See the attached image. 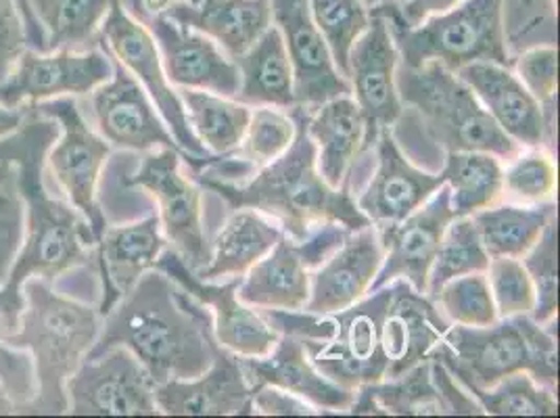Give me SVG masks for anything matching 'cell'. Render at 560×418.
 Returning <instances> with one entry per match:
<instances>
[{
    "label": "cell",
    "instance_id": "obj_55",
    "mask_svg": "<svg viewBox=\"0 0 560 418\" xmlns=\"http://www.w3.org/2000/svg\"><path fill=\"white\" fill-rule=\"evenodd\" d=\"M521 2H523V4H525V7H532V4H534V2H536V0H521Z\"/></svg>",
    "mask_w": 560,
    "mask_h": 418
},
{
    "label": "cell",
    "instance_id": "obj_28",
    "mask_svg": "<svg viewBox=\"0 0 560 418\" xmlns=\"http://www.w3.org/2000/svg\"><path fill=\"white\" fill-rule=\"evenodd\" d=\"M164 15L206 34L231 59L245 53L272 25L270 0H178Z\"/></svg>",
    "mask_w": 560,
    "mask_h": 418
},
{
    "label": "cell",
    "instance_id": "obj_37",
    "mask_svg": "<svg viewBox=\"0 0 560 418\" xmlns=\"http://www.w3.org/2000/svg\"><path fill=\"white\" fill-rule=\"evenodd\" d=\"M467 392L490 417H559L557 390L541 385L529 372H514L491 387Z\"/></svg>",
    "mask_w": 560,
    "mask_h": 418
},
{
    "label": "cell",
    "instance_id": "obj_50",
    "mask_svg": "<svg viewBox=\"0 0 560 418\" xmlns=\"http://www.w3.org/2000/svg\"><path fill=\"white\" fill-rule=\"evenodd\" d=\"M27 117V107H9L0 103V140L15 135Z\"/></svg>",
    "mask_w": 560,
    "mask_h": 418
},
{
    "label": "cell",
    "instance_id": "obj_15",
    "mask_svg": "<svg viewBox=\"0 0 560 418\" xmlns=\"http://www.w3.org/2000/svg\"><path fill=\"white\" fill-rule=\"evenodd\" d=\"M371 13V24L351 47L346 76L351 96L366 121L369 147H373L378 130L392 128L404 114L396 86L399 53L387 20Z\"/></svg>",
    "mask_w": 560,
    "mask_h": 418
},
{
    "label": "cell",
    "instance_id": "obj_13",
    "mask_svg": "<svg viewBox=\"0 0 560 418\" xmlns=\"http://www.w3.org/2000/svg\"><path fill=\"white\" fill-rule=\"evenodd\" d=\"M114 76V59L101 47L89 50L27 48L11 73L0 82V103L34 107L38 103L82 96Z\"/></svg>",
    "mask_w": 560,
    "mask_h": 418
},
{
    "label": "cell",
    "instance_id": "obj_44",
    "mask_svg": "<svg viewBox=\"0 0 560 418\" xmlns=\"http://www.w3.org/2000/svg\"><path fill=\"white\" fill-rule=\"evenodd\" d=\"M557 63H559L557 47L539 45V47L523 50L511 63V70L544 107V105L557 103Z\"/></svg>",
    "mask_w": 560,
    "mask_h": 418
},
{
    "label": "cell",
    "instance_id": "obj_2",
    "mask_svg": "<svg viewBox=\"0 0 560 418\" xmlns=\"http://www.w3.org/2000/svg\"><path fill=\"white\" fill-rule=\"evenodd\" d=\"M114 346L130 349L155 385L201 374L220 351L210 310L158 268L103 316L91 353Z\"/></svg>",
    "mask_w": 560,
    "mask_h": 418
},
{
    "label": "cell",
    "instance_id": "obj_16",
    "mask_svg": "<svg viewBox=\"0 0 560 418\" xmlns=\"http://www.w3.org/2000/svg\"><path fill=\"white\" fill-rule=\"evenodd\" d=\"M91 107L98 135L112 147L139 153L174 149L183 155L151 96L116 59L114 76L91 93Z\"/></svg>",
    "mask_w": 560,
    "mask_h": 418
},
{
    "label": "cell",
    "instance_id": "obj_5",
    "mask_svg": "<svg viewBox=\"0 0 560 418\" xmlns=\"http://www.w3.org/2000/svg\"><path fill=\"white\" fill-rule=\"evenodd\" d=\"M389 298L392 285H385L350 307L327 316L275 310L261 314L279 333L289 330L300 335L314 367L332 383L355 392L362 385L387 379L383 316Z\"/></svg>",
    "mask_w": 560,
    "mask_h": 418
},
{
    "label": "cell",
    "instance_id": "obj_1",
    "mask_svg": "<svg viewBox=\"0 0 560 418\" xmlns=\"http://www.w3.org/2000/svg\"><path fill=\"white\" fill-rule=\"evenodd\" d=\"M55 121L27 107L22 128L0 140L2 155L15 170V183L24 201V239L15 262L0 285V326L13 330L22 310L25 280L55 282L86 264L96 245L91 224L68 201L52 197L45 183L48 147L57 139Z\"/></svg>",
    "mask_w": 560,
    "mask_h": 418
},
{
    "label": "cell",
    "instance_id": "obj_46",
    "mask_svg": "<svg viewBox=\"0 0 560 418\" xmlns=\"http://www.w3.org/2000/svg\"><path fill=\"white\" fill-rule=\"evenodd\" d=\"M30 48V32L20 0H0V82Z\"/></svg>",
    "mask_w": 560,
    "mask_h": 418
},
{
    "label": "cell",
    "instance_id": "obj_26",
    "mask_svg": "<svg viewBox=\"0 0 560 418\" xmlns=\"http://www.w3.org/2000/svg\"><path fill=\"white\" fill-rule=\"evenodd\" d=\"M456 73L506 137L523 149L544 147L546 121L541 105L509 66L479 61Z\"/></svg>",
    "mask_w": 560,
    "mask_h": 418
},
{
    "label": "cell",
    "instance_id": "obj_12",
    "mask_svg": "<svg viewBox=\"0 0 560 418\" xmlns=\"http://www.w3.org/2000/svg\"><path fill=\"white\" fill-rule=\"evenodd\" d=\"M183 155L174 149L147 151L139 170L124 178V186L142 188L158 201L162 233L192 272L210 262L211 247L203 231L201 188L180 172Z\"/></svg>",
    "mask_w": 560,
    "mask_h": 418
},
{
    "label": "cell",
    "instance_id": "obj_24",
    "mask_svg": "<svg viewBox=\"0 0 560 418\" xmlns=\"http://www.w3.org/2000/svg\"><path fill=\"white\" fill-rule=\"evenodd\" d=\"M450 326L427 293H419L406 280L392 282V298L383 316V353L389 367L387 379L431 360Z\"/></svg>",
    "mask_w": 560,
    "mask_h": 418
},
{
    "label": "cell",
    "instance_id": "obj_11",
    "mask_svg": "<svg viewBox=\"0 0 560 418\" xmlns=\"http://www.w3.org/2000/svg\"><path fill=\"white\" fill-rule=\"evenodd\" d=\"M68 415L155 417V381L130 349L114 346L89 353L66 385Z\"/></svg>",
    "mask_w": 560,
    "mask_h": 418
},
{
    "label": "cell",
    "instance_id": "obj_20",
    "mask_svg": "<svg viewBox=\"0 0 560 418\" xmlns=\"http://www.w3.org/2000/svg\"><path fill=\"white\" fill-rule=\"evenodd\" d=\"M144 24L158 43L165 78L172 86L229 98L238 93V70L233 59L206 34L178 24L164 13Z\"/></svg>",
    "mask_w": 560,
    "mask_h": 418
},
{
    "label": "cell",
    "instance_id": "obj_6",
    "mask_svg": "<svg viewBox=\"0 0 560 418\" xmlns=\"http://www.w3.org/2000/svg\"><path fill=\"white\" fill-rule=\"evenodd\" d=\"M555 323L539 325L532 316H514L488 326L452 325L431 358L442 362L465 390L491 387L514 372H529L541 385L557 390Z\"/></svg>",
    "mask_w": 560,
    "mask_h": 418
},
{
    "label": "cell",
    "instance_id": "obj_10",
    "mask_svg": "<svg viewBox=\"0 0 560 418\" xmlns=\"http://www.w3.org/2000/svg\"><path fill=\"white\" fill-rule=\"evenodd\" d=\"M98 47L139 80L140 86L151 96L160 116L164 117L172 137L178 142L183 160H187V163L208 160L210 153L195 139L188 126L180 94L165 78L162 55L151 30L128 11L124 0H114L105 22L101 25Z\"/></svg>",
    "mask_w": 560,
    "mask_h": 418
},
{
    "label": "cell",
    "instance_id": "obj_47",
    "mask_svg": "<svg viewBox=\"0 0 560 418\" xmlns=\"http://www.w3.org/2000/svg\"><path fill=\"white\" fill-rule=\"evenodd\" d=\"M0 381L7 385L9 394L18 402V415H20V408L36 394L34 369L25 351L13 348L4 341L2 326H0Z\"/></svg>",
    "mask_w": 560,
    "mask_h": 418
},
{
    "label": "cell",
    "instance_id": "obj_34",
    "mask_svg": "<svg viewBox=\"0 0 560 418\" xmlns=\"http://www.w3.org/2000/svg\"><path fill=\"white\" fill-rule=\"evenodd\" d=\"M479 239L491 257L525 256L552 218H557V204H495L470 216Z\"/></svg>",
    "mask_w": 560,
    "mask_h": 418
},
{
    "label": "cell",
    "instance_id": "obj_35",
    "mask_svg": "<svg viewBox=\"0 0 560 418\" xmlns=\"http://www.w3.org/2000/svg\"><path fill=\"white\" fill-rule=\"evenodd\" d=\"M502 170L504 162L483 151H452L445 153V186L450 190V206L456 216H472L491 208L502 199Z\"/></svg>",
    "mask_w": 560,
    "mask_h": 418
},
{
    "label": "cell",
    "instance_id": "obj_41",
    "mask_svg": "<svg viewBox=\"0 0 560 418\" xmlns=\"http://www.w3.org/2000/svg\"><path fill=\"white\" fill-rule=\"evenodd\" d=\"M450 325L488 326L498 321L486 272L447 280L433 298Z\"/></svg>",
    "mask_w": 560,
    "mask_h": 418
},
{
    "label": "cell",
    "instance_id": "obj_18",
    "mask_svg": "<svg viewBox=\"0 0 560 418\" xmlns=\"http://www.w3.org/2000/svg\"><path fill=\"white\" fill-rule=\"evenodd\" d=\"M374 158L373 178L355 199V206L374 229L401 222L445 185L442 174L417 167L404 155L392 128L378 130Z\"/></svg>",
    "mask_w": 560,
    "mask_h": 418
},
{
    "label": "cell",
    "instance_id": "obj_19",
    "mask_svg": "<svg viewBox=\"0 0 560 418\" xmlns=\"http://www.w3.org/2000/svg\"><path fill=\"white\" fill-rule=\"evenodd\" d=\"M270 11L293 66L295 105L316 107L351 94L350 82L337 70L325 38L312 20L310 2L270 0Z\"/></svg>",
    "mask_w": 560,
    "mask_h": 418
},
{
    "label": "cell",
    "instance_id": "obj_31",
    "mask_svg": "<svg viewBox=\"0 0 560 418\" xmlns=\"http://www.w3.org/2000/svg\"><path fill=\"white\" fill-rule=\"evenodd\" d=\"M348 415L366 417H438L452 415L444 390L433 372L431 360H424L394 379L362 385L353 392Z\"/></svg>",
    "mask_w": 560,
    "mask_h": 418
},
{
    "label": "cell",
    "instance_id": "obj_45",
    "mask_svg": "<svg viewBox=\"0 0 560 418\" xmlns=\"http://www.w3.org/2000/svg\"><path fill=\"white\" fill-rule=\"evenodd\" d=\"M24 201L13 172L11 178L0 183V285L7 279L20 252L24 239Z\"/></svg>",
    "mask_w": 560,
    "mask_h": 418
},
{
    "label": "cell",
    "instance_id": "obj_42",
    "mask_svg": "<svg viewBox=\"0 0 560 418\" xmlns=\"http://www.w3.org/2000/svg\"><path fill=\"white\" fill-rule=\"evenodd\" d=\"M559 229L557 218L550 220L546 231L537 239L536 245L521 257L529 279L536 289V307L532 318L539 325L557 321L559 312Z\"/></svg>",
    "mask_w": 560,
    "mask_h": 418
},
{
    "label": "cell",
    "instance_id": "obj_7",
    "mask_svg": "<svg viewBox=\"0 0 560 418\" xmlns=\"http://www.w3.org/2000/svg\"><path fill=\"white\" fill-rule=\"evenodd\" d=\"M396 86L401 105L415 109L427 135L445 153L483 151L506 163L523 149L498 128L458 73L438 61L419 68L397 63Z\"/></svg>",
    "mask_w": 560,
    "mask_h": 418
},
{
    "label": "cell",
    "instance_id": "obj_27",
    "mask_svg": "<svg viewBox=\"0 0 560 418\" xmlns=\"http://www.w3.org/2000/svg\"><path fill=\"white\" fill-rule=\"evenodd\" d=\"M305 128L316 147V165L332 188L348 183L351 165L369 147L366 121L351 94L305 107Z\"/></svg>",
    "mask_w": 560,
    "mask_h": 418
},
{
    "label": "cell",
    "instance_id": "obj_51",
    "mask_svg": "<svg viewBox=\"0 0 560 418\" xmlns=\"http://www.w3.org/2000/svg\"><path fill=\"white\" fill-rule=\"evenodd\" d=\"M18 415V402L11 397L7 385L0 381V417Z\"/></svg>",
    "mask_w": 560,
    "mask_h": 418
},
{
    "label": "cell",
    "instance_id": "obj_14",
    "mask_svg": "<svg viewBox=\"0 0 560 418\" xmlns=\"http://www.w3.org/2000/svg\"><path fill=\"white\" fill-rule=\"evenodd\" d=\"M155 268L210 310L213 337L220 348L238 358H257L266 356L279 341V330L256 307L238 300L236 289L241 279L201 280L170 247H165Z\"/></svg>",
    "mask_w": 560,
    "mask_h": 418
},
{
    "label": "cell",
    "instance_id": "obj_3",
    "mask_svg": "<svg viewBox=\"0 0 560 418\" xmlns=\"http://www.w3.org/2000/svg\"><path fill=\"white\" fill-rule=\"evenodd\" d=\"M295 117V139L291 147L252 178L238 185L199 178L197 183L222 197L233 209H256L279 224L280 231L293 241L320 224L337 222L358 231L371 222L355 206L350 185L332 188L325 183L316 165V147L305 128V107H291Z\"/></svg>",
    "mask_w": 560,
    "mask_h": 418
},
{
    "label": "cell",
    "instance_id": "obj_4",
    "mask_svg": "<svg viewBox=\"0 0 560 418\" xmlns=\"http://www.w3.org/2000/svg\"><path fill=\"white\" fill-rule=\"evenodd\" d=\"M22 298L18 325L2 333L9 346L30 356L34 369L36 394L20 415H68V379L94 348L103 316L98 305L63 295L50 280H25Z\"/></svg>",
    "mask_w": 560,
    "mask_h": 418
},
{
    "label": "cell",
    "instance_id": "obj_33",
    "mask_svg": "<svg viewBox=\"0 0 560 418\" xmlns=\"http://www.w3.org/2000/svg\"><path fill=\"white\" fill-rule=\"evenodd\" d=\"M279 224L256 209H234L215 234L210 262L195 275L201 280L241 279L282 239Z\"/></svg>",
    "mask_w": 560,
    "mask_h": 418
},
{
    "label": "cell",
    "instance_id": "obj_36",
    "mask_svg": "<svg viewBox=\"0 0 560 418\" xmlns=\"http://www.w3.org/2000/svg\"><path fill=\"white\" fill-rule=\"evenodd\" d=\"M188 126L210 155H226L238 147L247 130L252 107L208 91L178 89Z\"/></svg>",
    "mask_w": 560,
    "mask_h": 418
},
{
    "label": "cell",
    "instance_id": "obj_17",
    "mask_svg": "<svg viewBox=\"0 0 560 418\" xmlns=\"http://www.w3.org/2000/svg\"><path fill=\"white\" fill-rule=\"evenodd\" d=\"M458 218L450 206V190L442 186L424 206L401 222L376 229L383 243V264L373 287L406 280L419 293H427V280L438 256L447 224Z\"/></svg>",
    "mask_w": 560,
    "mask_h": 418
},
{
    "label": "cell",
    "instance_id": "obj_25",
    "mask_svg": "<svg viewBox=\"0 0 560 418\" xmlns=\"http://www.w3.org/2000/svg\"><path fill=\"white\" fill-rule=\"evenodd\" d=\"M165 247L167 241L158 213L130 224L105 229L94 245L103 285L98 302L101 316H105L149 270L158 266Z\"/></svg>",
    "mask_w": 560,
    "mask_h": 418
},
{
    "label": "cell",
    "instance_id": "obj_38",
    "mask_svg": "<svg viewBox=\"0 0 560 418\" xmlns=\"http://www.w3.org/2000/svg\"><path fill=\"white\" fill-rule=\"evenodd\" d=\"M490 256L479 239L475 222L470 216L454 218L445 229L438 256L433 259L429 280H427V298L433 300L435 293L447 280L458 279L472 272H488Z\"/></svg>",
    "mask_w": 560,
    "mask_h": 418
},
{
    "label": "cell",
    "instance_id": "obj_54",
    "mask_svg": "<svg viewBox=\"0 0 560 418\" xmlns=\"http://www.w3.org/2000/svg\"><path fill=\"white\" fill-rule=\"evenodd\" d=\"M135 2H137V0H124V4H126V7H128V11H132V7H135Z\"/></svg>",
    "mask_w": 560,
    "mask_h": 418
},
{
    "label": "cell",
    "instance_id": "obj_48",
    "mask_svg": "<svg viewBox=\"0 0 560 418\" xmlns=\"http://www.w3.org/2000/svg\"><path fill=\"white\" fill-rule=\"evenodd\" d=\"M254 415L261 417H318V408L307 404L300 395L289 394L275 385H261L252 390Z\"/></svg>",
    "mask_w": 560,
    "mask_h": 418
},
{
    "label": "cell",
    "instance_id": "obj_53",
    "mask_svg": "<svg viewBox=\"0 0 560 418\" xmlns=\"http://www.w3.org/2000/svg\"><path fill=\"white\" fill-rule=\"evenodd\" d=\"M369 9H376V7H383V4H392V2H401V0H362Z\"/></svg>",
    "mask_w": 560,
    "mask_h": 418
},
{
    "label": "cell",
    "instance_id": "obj_39",
    "mask_svg": "<svg viewBox=\"0 0 560 418\" xmlns=\"http://www.w3.org/2000/svg\"><path fill=\"white\" fill-rule=\"evenodd\" d=\"M312 20L323 34L339 73L348 76V57L353 43L371 24V9L362 0H307ZM348 80V78H346Z\"/></svg>",
    "mask_w": 560,
    "mask_h": 418
},
{
    "label": "cell",
    "instance_id": "obj_29",
    "mask_svg": "<svg viewBox=\"0 0 560 418\" xmlns=\"http://www.w3.org/2000/svg\"><path fill=\"white\" fill-rule=\"evenodd\" d=\"M310 272L298 243L282 234L270 254L241 277L236 295L259 312H304L310 298Z\"/></svg>",
    "mask_w": 560,
    "mask_h": 418
},
{
    "label": "cell",
    "instance_id": "obj_30",
    "mask_svg": "<svg viewBox=\"0 0 560 418\" xmlns=\"http://www.w3.org/2000/svg\"><path fill=\"white\" fill-rule=\"evenodd\" d=\"M36 50L98 47L101 25L114 0H20Z\"/></svg>",
    "mask_w": 560,
    "mask_h": 418
},
{
    "label": "cell",
    "instance_id": "obj_22",
    "mask_svg": "<svg viewBox=\"0 0 560 418\" xmlns=\"http://www.w3.org/2000/svg\"><path fill=\"white\" fill-rule=\"evenodd\" d=\"M383 264V243L373 224L351 231L330 256L310 272L304 312L327 316L350 307L371 293Z\"/></svg>",
    "mask_w": 560,
    "mask_h": 418
},
{
    "label": "cell",
    "instance_id": "obj_23",
    "mask_svg": "<svg viewBox=\"0 0 560 418\" xmlns=\"http://www.w3.org/2000/svg\"><path fill=\"white\" fill-rule=\"evenodd\" d=\"M238 364L252 390L275 385L289 394L300 395L323 415H343L350 410L353 392L332 383L314 367L304 339L295 333L282 330L279 341L266 356L238 358Z\"/></svg>",
    "mask_w": 560,
    "mask_h": 418
},
{
    "label": "cell",
    "instance_id": "obj_52",
    "mask_svg": "<svg viewBox=\"0 0 560 418\" xmlns=\"http://www.w3.org/2000/svg\"><path fill=\"white\" fill-rule=\"evenodd\" d=\"M13 165H11V162L2 155V151H0V183H4L7 178H11L13 176Z\"/></svg>",
    "mask_w": 560,
    "mask_h": 418
},
{
    "label": "cell",
    "instance_id": "obj_8",
    "mask_svg": "<svg viewBox=\"0 0 560 418\" xmlns=\"http://www.w3.org/2000/svg\"><path fill=\"white\" fill-rule=\"evenodd\" d=\"M371 11L387 20L401 66L419 68L438 61L447 70L458 71L479 61L509 68L513 63L506 45V0H463L419 25L404 24L389 4Z\"/></svg>",
    "mask_w": 560,
    "mask_h": 418
},
{
    "label": "cell",
    "instance_id": "obj_9",
    "mask_svg": "<svg viewBox=\"0 0 560 418\" xmlns=\"http://www.w3.org/2000/svg\"><path fill=\"white\" fill-rule=\"evenodd\" d=\"M32 109L38 116L57 124L59 135L47 151L50 176L66 195V201L78 209L91 224L98 241V236L105 233L109 224L98 204L96 190L103 167L112 155V144L89 126L73 96L45 101L34 105Z\"/></svg>",
    "mask_w": 560,
    "mask_h": 418
},
{
    "label": "cell",
    "instance_id": "obj_40",
    "mask_svg": "<svg viewBox=\"0 0 560 418\" xmlns=\"http://www.w3.org/2000/svg\"><path fill=\"white\" fill-rule=\"evenodd\" d=\"M559 186V170L544 147L521 149L502 170V197L513 204H548Z\"/></svg>",
    "mask_w": 560,
    "mask_h": 418
},
{
    "label": "cell",
    "instance_id": "obj_49",
    "mask_svg": "<svg viewBox=\"0 0 560 418\" xmlns=\"http://www.w3.org/2000/svg\"><path fill=\"white\" fill-rule=\"evenodd\" d=\"M463 0H401L392 2V11L406 25H419L427 18L445 13L454 7H458Z\"/></svg>",
    "mask_w": 560,
    "mask_h": 418
},
{
    "label": "cell",
    "instance_id": "obj_32",
    "mask_svg": "<svg viewBox=\"0 0 560 418\" xmlns=\"http://www.w3.org/2000/svg\"><path fill=\"white\" fill-rule=\"evenodd\" d=\"M238 70L234 101L247 107H295L293 66L279 27L272 24L252 47L233 59Z\"/></svg>",
    "mask_w": 560,
    "mask_h": 418
},
{
    "label": "cell",
    "instance_id": "obj_21",
    "mask_svg": "<svg viewBox=\"0 0 560 418\" xmlns=\"http://www.w3.org/2000/svg\"><path fill=\"white\" fill-rule=\"evenodd\" d=\"M155 404L167 417H252V387L238 356L220 348L206 371L192 379L155 385Z\"/></svg>",
    "mask_w": 560,
    "mask_h": 418
},
{
    "label": "cell",
    "instance_id": "obj_43",
    "mask_svg": "<svg viewBox=\"0 0 560 418\" xmlns=\"http://www.w3.org/2000/svg\"><path fill=\"white\" fill-rule=\"evenodd\" d=\"M488 282L498 318L532 316L536 307V289L525 266L516 257H491Z\"/></svg>",
    "mask_w": 560,
    "mask_h": 418
}]
</instances>
